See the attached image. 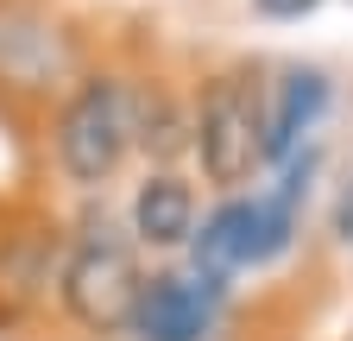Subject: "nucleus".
I'll return each instance as SVG.
<instances>
[{
	"label": "nucleus",
	"mask_w": 353,
	"mask_h": 341,
	"mask_svg": "<svg viewBox=\"0 0 353 341\" xmlns=\"http://www.w3.org/2000/svg\"><path fill=\"white\" fill-rule=\"evenodd\" d=\"M132 133H139V101H132L126 82L95 76L70 95L63 120H57V158L76 184H101L114 177V164L126 158Z\"/></svg>",
	"instance_id": "obj_1"
},
{
	"label": "nucleus",
	"mask_w": 353,
	"mask_h": 341,
	"mask_svg": "<svg viewBox=\"0 0 353 341\" xmlns=\"http://www.w3.org/2000/svg\"><path fill=\"white\" fill-rule=\"evenodd\" d=\"M139 260H132V246L114 240L108 228L101 234H82L76 253L63 260V310L95 329V335H114V329H132V310H139Z\"/></svg>",
	"instance_id": "obj_2"
},
{
	"label": "nucleus",
	"mask_w": 353,
	"mask_h": 341,
	"mask_svg": "<svg viewBox=\"0 0 353 341\" xmlns=\"http://www.w3.org/2000/svg\"><path fill=\"white\" fill-rule=\"evenodd\" d=\"M259 126H265V108H259V95H252L246 76H221V82H208L202 114H196V152H202L208 184L234 190V184L252 177V164L265 158Z\"/></svg>",
	"instance_id": "obj_3"
},
{
	"label": "nucleus",
	"mask_w": 353,
	"mask_h": 341,
	"mask_svg": "<svg viewBox=\"0 0 353 341\" xmlns=\"http://www.w3.org/2000/svg\"><path fill=\"white\" fill-rule=\"evenodd\" d=\"M214 310H221V284L214 278H152L139 291V310H132V335L139 341H208L214 329Z\"/></svg>",
	"instance_id": "obj_4"
},
{
	"label": "nucleus",
	"mask_w": 353,
	"mask_h": 341,
	"mask_svg": "<svg viewBox=\"0 0 353 341\" xmlns=\"http://www.w3.org/2000/svg\"><path fill=\"white\" fill-rule=\"evenodd\" d=\"M272 246H265V215H259V196L252 202H221L214 215L196 234V272L202 278H228L234 266H265Z\"/></svg>",
	"instance_id": "obj_5"
},
{
	"label": "nucleus",
	"mask_w": 353,
	"mask_h": 341,
	"mask_svg": "<svg viewBox=\"0 0 353 341\" xmlns=\"http://www.w3.org/2000/svg\"><path fill=\"white\" fill-rule=\"evenodd\" d=\"M322 108H328V76L322 70H290L284 82H272V108H265V126H259L265 158H284L316 126Z\"/></svg>",
	"instance_id": "obj_6"
},
{
	"label": "nucleus",
	"mask_w": 353,
	"mask_h": 341,
	"mask_svg": "<svg viewBox=\"0 0 353 341\" xmlns=\"http://www.w3.org/2000/svg\"><path fill=\"white\" fill-rule=\"evenodd\" d=\"M132 234H139L145 246H183L196 234V196H190V184L170 177V170L145 177L139 196H132Z\"/></svg>",
	"instance_id": "obj_7"
},
{
	"label": "nucleus",
	"mask_w": 353,
	"mask_h": 341,
	"mask_svg": "<svg viewBox=\"0 0 353 341\" xmlns=\"http://www.w3.org/2000/svg\"><path fill=\"white\" fill-rule=\"evenodd\" d=\"M252 7H259L265 19H303V13H316L322 0H252Z\"/></svg>",
	"instance_id": "obj_8"
},
{
	"label": "nucleus",
	"mask_w": 353,
	"mask_h": 341,
	"mask_svg": "<svg viewBox=\"0 0 353 341\" xmlns=\"http://www.w3.org/2000/svg\"><path fill=\"white\" fill-rule=\"evenodd\" d=\"M334 234L353 246V170H347V184H341V196H334Z\"/></svg>",
	"instance_id": "obj_9"
}]
</instances>
